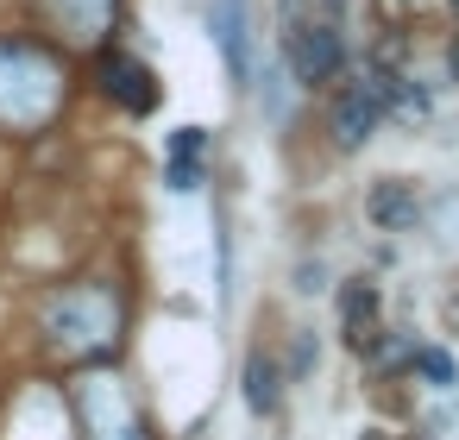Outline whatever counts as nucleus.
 <instances>
[{"label":"nucleus","mask_w":459,"mask_h":440,"mask_svg":"<svg viewBox=\"0 0 459 440\" xmlns=\"http://www.w3.org/2000/svg\"><path fill=\"white\" fill-rule=\"evenodd\" d=\"M371 321H377V283H365V277H352L346 289H340V327H346V340L365 352V340H371Z\"/></svg>","instance_id":"obj_9"},{"label":"nucleus","mask_w":459,"mask_h":440,"mask_svg":"<svg viewBox=\"0 0 459 440\" xmlns=\"http://www.w3.org/2000/svg\"><path fill=\"white\" fill-rule=\"evenodd\" d=\"M82 421L95 440H139V409L126 402L120 377H82Z\"/></svg>","instance_id":"obj_4"},{"label":"nucleus","mask_w":459,"mask_h":440,"mask_svg":"<svg viewBox=\"0 0 459 440\" xmlns=\"http://www.w3.org/2000/svg\"><path fill=\"white\" fill-rule=\"evenodd\" d=\"M45 333H51V346H64L70 358H101V352H114V340H120V302H114L108 289H70V296L51 302Z\"/></svg>","instance_id":"obj_2"},{"label":"nucleus","mask_w":459,"mask_h":440,"mask_svg":"<svg viewBox=\"0 0 459 440\" xmlns=\"http://www.w3.org/2000/svg\"><path fill=\"white\" fill-rule=\"evenodd\" d=\"M208 39L227 57V76H252V0H208Z\"/></svg>","instance_id":"obj_5"},{"label":"nucleus","mask_w":459,"mask_h":440,"mask_svg":"<svg viewBox=\"0 0 459 440\" xmlns=\"http://www.w3.org/2000/svg\"><path fill=\"white\" fill-rule=\"evenodd\" d=\"M415 371H421L434 390H453V384H459V365H453V352H440V346H421V352H415Z\"/></svg>","instance_id":"obj_12"},{"label":"nucleus","mask_w":459,"mask_h":440,"mask_svg":"<svg viewBox=\"0 0 459 440\" xmlns=\"http://www.w3.org/2000/svg\"><path fill=\"white\" fill-rule=\"evenodd\" d=\"M101 89H108V101H120L126 114H152V108H158V76H152L139 57H126V51H101Z\"/></svg>","instance_id":"obj_6"},{"label":"nucleus","mask_w":459,"mask_h":440,"mask_svg":"<svg viewBox=\"0 0 459 440\" xmlns=\"http://www.w3.org/2000/svg\"><path fill=\"white\" fill-rule=\"evenodd\" d=\"M114 13H120V0H45V20L64 26L76 45H95L114 26Z\"/></svg>","instance_id":"obj_8"},{"label":"nucleus","mask_w":459,"mask_h":440,"mask_svg":"<svg viewBox=\"0 0 459 440\" xmlns=\"http://www.w3.org/2000/svg\"><path fill=\"white\" fill-rule=\"evenodd\" d=\"M453 7H459V0H453Z\"/></svg>","instance_id":"obj_16"},{"label":"nucleus","mask_w":459,"mask_h":440,"mask_svg":"<svg viewBox=\"0 0 459 440\" xmlns=\"http://www.w3.org/2000/svg\"><path fill=\"white\" fill-rule=\"evenodd\" d=\"M365 440H390V434H365Z\"/></svg>","instance_id":"obj_15"},{"label":"nucleus","mask_w":459,"mask_h":440,"mask_svg":"<svg viewBox=\"0 0 459 440\" xmlns=\"http://www.w3.org/2000/svg\"><path fill=\"white\" fill-rule=\"evenodd\" d=\"M371 220H377V227H403V220H415V189H409V183H384V189L371 195Z\"/></svg>","instance_id":"obj_11"},{"label":"nucleus","mask_w":459,"mask_h":440,"mask_svg":"<svg viewBox=\"0 0 459 440\" xmlns=\"http://www.w3.org/2000/svg\"><path fill=\"white\" fill-rule=\"evenodd\" d=\"M277 396H283V390H277V365H271L264 352H252V358H246V402H252L258 415H271Z\"/></svg>","instance_id":"obj_10"},{"label":"nucleus","mask_w":459,"mask_h":440,"mask_svg":"<svg viewBox=\"0 0 459 440\" xmlns=\"http://www.w3.org/2000/svg\"><path fill=\"white\" fill-rule=\"evenodd\" d=\"M164 183H170L177 195H189V189L202 183V164H195V158H170V170H164Z\"/></svg>","instance_id":"obj_13"},{"label":"nucleus","mask_w":459,"mask_h":440,"mask_svg":"<svg viewBox=\"0 0 459 440\" xmlns=\"http://www.w3.org/2000/svg\"><path fill=\"white\" fill-rule=\"evenodd\" d=\"M446 70H453V76H459V45H453V51H446Z\"/></svg>","instance_id":"obj_14"},{"label":"nucleus","mask_w":459,"mask_h":440,"mask_svg":"<svg viewBox=\"0 0 459 440\" xmlns=\"http://www.w3.org/2000/svg\"><path fill=\"white\" fill-rule=\"evenodd\" d=\"M384 89H390V70H365V76H352V82L340 89V101H333V139H340V145H365V139L377 133V120H384Z\"/></svg>","instance_id":"obj_3"},{"label":"nucleus","mask_w":459,"mask_h":440,"mask_svg":"<svg viewBox=\"0 0 459 440\" xmlns=\"http://www.w3.org/2000/svg\"><path fill=\"white\" fill-rule=\"evenodd\" d=\"M290 70H296V82H308V89L327 82V76L340 70V32L321 26V20H315V26H296V32H290Z\"/></svg>","instance_id":"obj_7"},{"label":"nucleus","mask_w":459,"mask_h":440,"mask_svg":"<svg viewBox=\"0 0 459 440\" xmlns=\"http://www.w3.org/2000/svg\"><path fill=\"white\" fill-rule=\"evenodd\" d=\"M64 101V70L26 39H0V126H45Z\"/></svg>","instance_id":"obj_1"}]
</instances>
